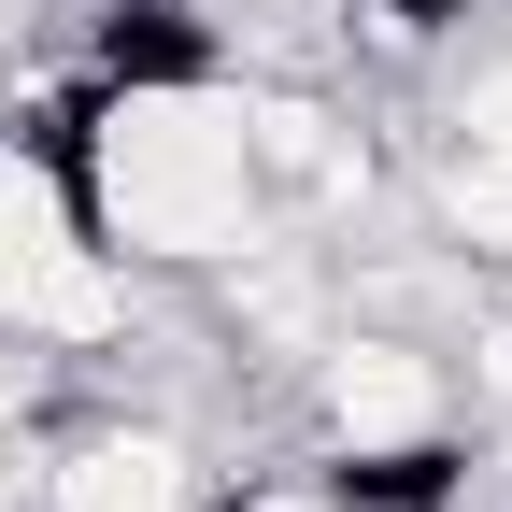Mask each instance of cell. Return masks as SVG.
<instances>
[{
  "instance_id": "cell-1",
  "label": "cell",
  "mask_w": 512,
  "mask_h": 512,
  "mask_svg": "<svg viewBox=\"0 0 512 512\" xmlns=\"http://www.w3.org/2000/svg\"><path fill=\"white\" fill-rule=\"evenodd\" d=\"M57 157H72L100 256L143 285H200L256 228H285L242 128V72H86L57 114Z\"/></svg>"
},
{
  "instance_id": "cell-2",
  "label": "cell",
  "mask_w": 512,
  "mask_h": 512,
  "mask_svg": "<svg viewBox=\"0 0 512 512\" xmlns=\"http://www.w3.org/2000/svg\"><path fill=\"white\" fill-rule=\"evenodd\" d=\"M143 313H157V285L100 256L57 128H15V114H0V342H29L57 370H100V356L143 342Z\"/></svg>"
},
{
  "instance_id": "cell-3",
  "label": "cell",
  "mask_w": 512,
  "mask_h": 512,
  "mask_svg": "<svg viewBox=\"0 0 512 512\" xmlns=\"http://www.w3.org/2000/svg\"><path fill=\"white\" fill-rule=\"evenodd\" d=\"M441 370H456V413H470V427H512V285H484V299L456 313Z\"/></svg>"
}]
</instances>
